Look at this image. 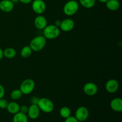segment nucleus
Here are the masks:
<instances>
[{"label":"nucleus","instance_id":"dca6fc26","mask_svg":"<svg viewBox=\"0 0 122 122\" xmlns=\"http://www.w3.org/2000/svg\"><path fill=\"white\" fill-rule=\"evenodd\" d=\"M106 7L111 11H116L120 8V2L119 0H108L106 2Z\"/></svg>","mask_w":122,"mask_h":122},{"label":"nucleus","instance_id":"aec40b11","mask_svg":"<svg viewBox=\"0 0 122 122\" xmlns=\"http://www.w3.org/2000/svg\"><path fill=\"white\" fill-rule=\"evenodd\" d=\"M79 3L86 8H91L95 5L96 0H79Z\"/></svg>","mask_w":122,"mask_h":122},{"label":"nucleus","instance_id":"9d476101","mask_svg":"<svg viewBox=\"0 0 122 122\" xmlns=\"http://www.w3.org/2000/svg\"><path fill=\"white\" fill-rule=\"evenodd\" d=\"M106 89L108 92L114 93L117 91L119 88V83L116 79H110L106 82Z\"/></svg>","mask_w":122,"mask_h":122},{"label":"nucleus","instance_id":"a211bd4d","mask_svg":"<svg viewBox=\"0 0 122 122\" xmlns=\"http://www.w3.org/2000/svg\"><path fill=\"white\" fill-rule=\"evenodd\" d=\"M4 57L7 58H13L16 56V51L13 48H7L3 51Z\"/></svg>","mask_w":122,"mask_h":122},{"label":"nucleus","instance_id":"bb28decb","mask_svg":"<svg viewBox=\"0 0 122 122\" xmlns=\"http://www.w3.org/2000/svg\"><path fill=\"white\" fill-rule=\"evenodd\" d=\"M39 98L37 97H33L31 98L30 100V102L32 103V104H37L39 101Z\"/></svg>","mask_w":122,"mask_h":122},{"label":"nucleus","instance_id":"9b49d317","mask_svg":"<svg viewBox=\"0 0 122 122\" xmlns=\"http://www.w3.org/2000/svg\"><path fill=\"white\" fill-rule=\"evenodd\" d=\"M40 109L37 104H31L29 107L27 111V116L31 119H36L40 114Z\"/></svg>","mask_w":122,"mask_h":122},{"label":"nucleus","instance_id":"ddd939ff","mask_svg":"<svg viewBox=\"0 0 122 122\" xmlns=\"http://www.w3.org/2000/svg\"><path fill=\"white\" fill-rule=\"evenodd\" d=\"M14 3L10 0H2L0 1V10L5 13L11 12L14 8Z\"/></svg>","mask_w":122,"mask_h":122},{"label":"nucleus","instance_id":"6e6552de","mask_svg":"<svg viewBox=\"0 0 122 122\" xmlns=\"http://www.w3.org/2000/svg\"><path fill=\"white\" fill-rule=\"evenodd\" d=\"M97 85L93 82H88L83 86V92L88 96H94L98 92Z\"/></svg>","mask_w":122,"mask_h":122},{"label":"nucleus","instance_id":"6ab92c4d","mask_svg":"<svg viewBox=\"0 0 122 122\" xmlns=\"http://www.w3.org/2000/svg\"><path fill=\"white\" fill-rule=\"evenodd\" d=\"M32 50L29 46H25L20 51V55L23 58H27L32 55Z\"/></svg>","mask_w":122,"mask_h":122},{"label":"nucleus","instance_id":"1a4fd4ad","mask_svg":"<svg viewBox=\"0 0 122 122\" xmlns=\"http://www.w3.org/2000/svg\"><path fill=\"white\" fill-rule=\"evenodd\" d=\"M75 21L71 19H66L61 21L59 28L64 32H70L75 27Z\"/></svg>","mask_w":122,"mask_h":122},{"label":"nucleus","instance_id":"393cba45","mask_svg":"<svg viewBox=\"0 0 122 122\" xmlns=\"http://www.w3.org/2000/svg\"><path fill=\"white\" fill-rule=\"evenodd\" d=\"M64 122H79L78 120L76 119L75 116H69V117L66 118Z\"/></svg>","mask_w":122,"mask_h":122},{"label":"nucleus","instance_id":"c756f323","mask_svg":"<svg viewBox=\"0 0 122 122\" xmlns=\"http://www.w3.org/2000/svg\"><path fill=\"white\" fill-rule=\"evenodd\" d=\"M4 57V54H3V50L0 48V60H2V58Z\"/></svg>","mask_w":122,"mask_h":122},{"label":"nucleus","instance_id":"4be33fe9","mask_svg":"<svg viewBox=\"0 0 122 122\" xmlns=\"http://www.w3.org/2000/svg\"><path fill=\"white\" fill-rule=\"evenodd\" d=\"M22 95L23 94L21 92V91L20 90V89H14L11 93L10 97L12 100H14V101H16V100H19L21 97Z\"/></svg>","mask_w":122,"mask_h":122},{"label":"nucleus","instance_id":"7ed1b4c3","mask_svg":"<svg viewBox=\"0 0 122 122\" xmlns=\"http://www.w3.org/2000/svg\"><path fill=\"white\" fill-rule=\"evenodd\" d=\"M79 8V2L76 0H70L64 4L63 7V12L68 16L73 15L78 11Z\"/></svg>","mask_w":122,"mask_h":122},{"label":"nucleus","instance_id":"7c9ffc66","mask_svg":"<svg viewBox=\"0 0 122 122\" xmlns=\"http://www.w3.org/2000/svg\"><path fill=\"white\" fill-rule=\"evenodd\" d=\"M100 2H102V3H106L108 0H98Z\"/></svg>","mask_w":122,"mask_h":122},{"label":"nucleus","instance_id":"cd10ccee","mask_svg":"<svg viewBox=\"0 0 122 122\" xmlns=\"http://www.w3.org/2000/svg\"><path fill=\"white\" fill-rule=\"evenodd\" d=\"M19 2L24 4H28L32 1V0H19Z\"/></svg>","mask_w":122,"mask_h":122},{"label":"nucleus","instance_id":"f03ea898","mask_svg":"<svg viewBox=\"0 0 122 122\" xmlns=\"http://www.w3.org/2000/svg\"><path fill=\"white\" fill-rule=\"evenodd\" d=\"M44 36L48 39H54L58 38L60 34V29L54 25H47L44 29Z\"/></svg>","mask_w":122,"mask_h":122},{"label":"nucleus","instance_id":"a878e982","mask_svg":"<svg viewBox=\"0 0 122 122\" xmlns=\"http://www.w3.org/2000/svg\"><path fill=\"white\" fill-rule=\"evenodd\" d=\"M5 89L2 85L0 84V99L4 98L5 95Z\"/></svg>","mask_w":122,"mask_h":122},{"label":"nucleus","instance_id":"5701e85b","mask_svg":"<svg viewBox=\"0 0 122 122\" xmlns=\"http://www.w3.org/2000/svg\"><path fill=\"white\" fill-rule=\"evenodd\" d=\"M8 101L5 99L2 98L0 99V108L1 109H6L8 106Z\"/></svg>","mask_w":122,"mask_h":122},{"label":"nucleus","instance_id":"39448f33","mask_svg":"<svg viewBox=\"0 0 122 122\" xmlns=\"http://www.w3.org/2000/svg\"><path fill=\"white\" fill-rule=\"evenodd\" d=\"M35 87L34 81L32 79L24 80L20 86V90L24 95H29L33 91Z\"/></svg>","mask_w":122,"mask_h":122},{"label":"nucleus","instance_id":"f257e3e1","mask_svg":"<svg viewBox=\"0 0 122 122\" xmlns=\"http://www.w3.org/2000/svg\"><path fill=\"white\" fill-rule=\"evenodd\" d=\"M46 44V39L44 36H37L31 40L29 46L33 51L39 52L45 46Z\"/></svg>","mask_w":122,"mask_h":122},{"label":"nucleus","instance_id":"2f4dec72","mask_svg":"<svg viewBox=\"0 0 122 122\" xmlns=\"http://www.w3.org/2000/svg\"><path fill=\"white\" fill-rule=\"evenodd\" d=\"M11 1V2H13V3H16V2H19V0H10Z\"/></svg>","mask_w":122,"mask_h":122},{"label":"nucleus","instance_id":"20e7f679","mask_svg":"<svg viewBox=\"0 0 122 122\" xmlns=\"http://www.w3.org/2000/svg\"><path fill=\"white\" fill-rule=\"evenodd\" d=\"M37 105L40 110L45 113H51L54 108L53 102L47 98H39Z\"/></svg>","mask_w":122,"mask_h":122},{"label":"nucleus","instance_id":"412c9836","mask_svg":"<svg viewBox=\"0 0 122 122\" xmlns=\"http://www.w3.org/2000/svg\"><path fill=\"white\" fill-rule=\"evenodd\" d=\"M60 115L64 119L69 117L71 116V110L67 107H63L60 110Z\"/></svg>","mask_w":122,"mask_h":122},{"label":"nucleus","instance_id":"f8f14e48","mask_svg":"<svg viewBox=\"0 0 122 122\" xmlns=\"http://www.w3.org/2000/svg\"><path fill=\"white\" fill-rule=\"evenodd\" d=\"M34 25L38 29L43 30L47 26V20L43 15H38L35 19Z\"/></svg>","mask_w":122,"mask_h":122},{"label":"nucleus","instance_id":"b1692460","mask_svg":"<svg viewBox=\"0 0 122 122\" xmlns=\"http://www.w3.org/2000/svg\"><path fill=\"white\" fill-rule=\"evenodd\" d=\"M29 107L26 105H23L20 107V112L24 113V114H27V111H28Z\"/></svg>","mask_w":122,"mask_h":122},{"label":"nucleus","instance_id":"4468645a","mask_svg":"<svg viewBox=\"0 0 122 122\" xmlns=\"http://www.w3.org/2000/svg\"><path fill=\"white\" fill-rule=\"evenodd\" d=\"M110 107L116 112H121L122 111V100L120 98H115L110 102Z\"/></svg>","mask_w":122,"mask_h":122},{"label":"nucleus","instance_id":"c85d7f7f","mask_svg":"<svg viewBox=\"0 0 122 122\" xmlns=\"http://www.w3.org/2000/svg\"><path fill=\"white\" fill-rule=\"evenodd\" d=\"M61 21H60V20H56V21H55L54 25H55V26H57V27H59L60 26Z\"/></svg>","mask_w":122,"mask_h":122},{"label":"nucleus","instance_id":"f3484780","mask_svg":"<svg viewBox=\"0 0 122 122\" xmlns=\"http://www.w3.org/2000/svg\"><path fill=\"white\" fill-rule=\"evenodd\" d=\"M13 122H28V117L26 114L18 112L16 114H14L13 118Z\"/></svg>","mask_w":122,"mask_h":122},{"label":"nucleus","instance_id":"0eeeda50","mask_svg":"<svg viewBox=\"0 0 122 122\" xmlns=\"http://www.w3.org/2000/svg\"><path fill=\"white\" fill-rule=\"evenodd\" d=\"M33 11L38 15H41L46 10V4L43 0H34L32 3Z\"/></svg>","mask_w":122,"mask_h":122},{"label":"nucleus","instance_id":"423d86ee","mask_svg":"<svg viewBox=\"0 0 122 122\" xmlns=\"http://www.w3.org/2000/svg\"><path fill=\"white\" fill-rule=\"evenodd\" d=\"M89 114V110L88 108L84 106H81L77 108L75 117L79 122H83L88 119Z\"/></svg>","mask_w":122,"mask_h":122},{"label":"nucleus","instance_id":"2eb2a0df","mask_svg":"<svg viewBox=\"0 0 122 122\" xmlns=\"http://www.w3.org/2000/svg\"><path fill=\"white\" fill-rule=\"evenodd\" d=\"M20 105L17 102L13 101V102H8L6 109L10 114H15L20 112Z\"/></svg>","mask_w":122,"mask_h":122}]
</instances>
